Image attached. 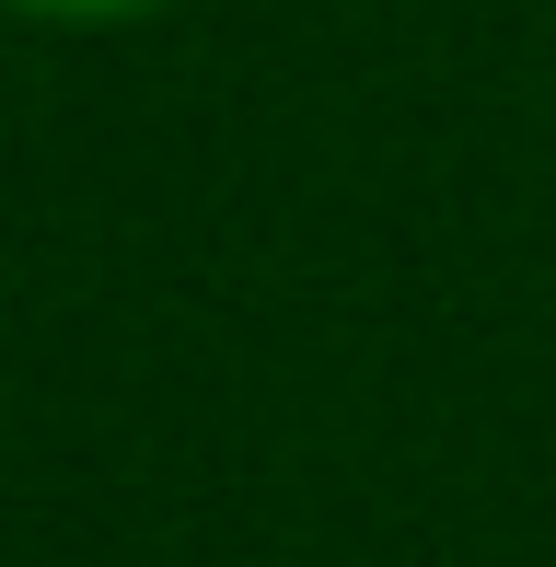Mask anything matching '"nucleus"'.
<instances>
[{
    "instance_id": "obj_1",
    "label": "nucleus",
    "mask_w": 556,
    "mask_h": 567,
    "mask_svg": "<svg viewBox=\"0 0 556 567\" xmlns=\"http://www.w3.org/2000/svg\"><path fill=\"white\" fill-rule=\"evenodd\" d=\"M12 12H35V23H140L163 0H12Z\"/></svg>"
}]
</instances>
